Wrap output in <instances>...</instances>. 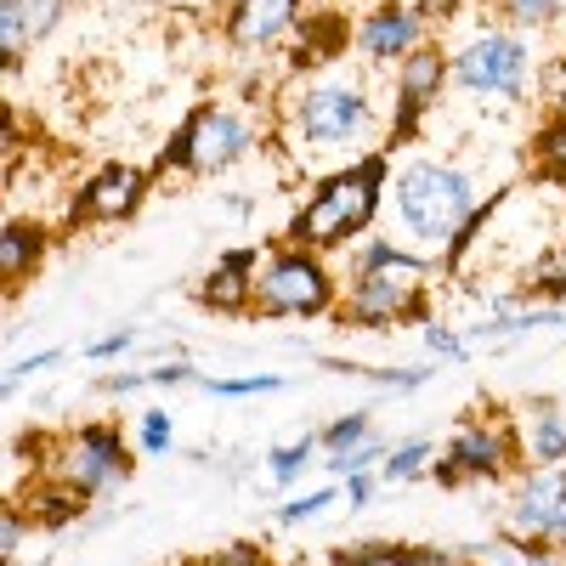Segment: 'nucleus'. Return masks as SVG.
I'll return each mask as SVG.
<instances>
[{
	"instance_id": "1",
	"label": "nucleus",
	"mask_w": 566,
	"mask_h": 566,
	"mask_svg": "<svg viewBox=\"0 0 566 566\" xmlns=\"http://www.w3.org/2000/svg\"><path fill=\"white\" fill-rule=\"evenodd\" d=\"M386 136L380 103H374L368 69L357 63H328L312 74H290V85L272 103V148H283L301 170L312 165H352L374 154Z\"/></svg>"
},
{
	"instance_id": "2",
	"label": "nucleus",
	"mask_w": 566,
	"mask_h": 566,
	"mask_svg": "<svg viewBox=\"0 0 566 566\" xmlns=\"http://www.w3.org/2000/svg\"><path fill=\"white\" fill-rule=\"evenodd\" d=\"M391 199V154L374 148L340 170H328L312 181V193L301 199V210L283 227V244L295 250H317V255H340L357 239H368V227L380 221Z\"/></svg>"
},
{
	"instance_id": "3",
	"label": "nucleus",
	"mask_w": 566,
	"mask_h": 566,
	"mask_svg": "<svg viewBox=\"0 0 566 566\" xmlns=\"http://www.w3.org/2000/svg\"><path fill=\"white\" fill-rule=\"evenodd\" d=\"M482 205L488 199H482L476 176L453 159H408L391 176V216H397V232L408 239V250L442 255Z\"/></svg>"
},
{
	"instance_id": "4",
	"label": "nucleus",
	"mask_w": 566,
	"mask_h": 566,
	"mask_svg": "<svg viewBox=\"0 0 566 566\" xmlns=\"http://www.w3.org/2000/svg\"><path fill=\"white\" fill-rule=\"evenodd\" d=\"M261 148V119L239 103H199L193 114H187L170 142L159 148V165L154 170H181V176H227L239 170L250 154Z\"/></svg>"
},
{
	"instance_id": "5",
	"label": "nucleus",
	"mask_w": 566,
	"mask_h": 566,
	"mask_svg": "<svg viewBox=\"0 0 566 566\" xmlns=\"http://www.w3.org/2000/svg\"><path fill=\"white\" fill-rule=\"evenodd\" d=\"M340 290L346 283L328 266V255L277 244L261 255V272H255V317H301V323L335 317Z\"/></svg>"
},
{
	"instance_id": "6",
	"label": "nucleus",
	"mask_w": 566,
	"mask_h": 566,
	"mask_svg": "<svg viewBox=\"0 0 566 566\" xmlns=\"http://www.w3.org/2000/svg\"><path fill=\"white\" fill-rule=\"evenodd\" d=\"M527 470V448H522V424L510 413H476L459 419V431L448 437V448L431 464V482L442 488H470V482H515Z\"/></svg>"
},
{
	"instance_id": "7",
	"label": "nucleus",
	"mask_w": 566,
	"mask_h": 566,
	"mask_svg": "<svg viewBox=\"0 0 566 566\" xmlns=\"http://www.w3.org/2000/svg\"><path fill=\"white\" fill-rule=\"evenodd\" d=\"M431 261L413 255L402 266H380V272H363L346 277L335 323L340 328H402V323H431Z\"/></svg>"
},
{
	"instance_id": "8",
	"label": "nucleus",
	"mask_w": 566,
	"mask_h": 566,
	"mask_svg": "<svg viewBox=\"0 0 566 566\" xmlns=\"http://www.w3.org/2000/svg\"><path fill=\"white\" fill-rule=\"evenodd\" d=\"M453 85L470 97H488L504 108H522L533 91V40L522 29H476L453 45Z\"/></svg>"
},
{
	"instance_id": "9",
	"label": "nucleus",
	"mask_w": 566,
	"mask_h": 566,
	"mask_svg": "<svg viewBox=\"0 0 566 566\" xmlns=\"http://www.w3.org/2000/svg\"><path fill=\"white\" fill-rule=\"evenodd\" d=\"M45 470L57 482H69L85 504L108 499L119 482H130V442L119 424L108 419H91V424H74L63 437H45Z\"/></svg>"
},
{
	"instance_id": "10",
	"label": "nucleus",
	"mask_w": 566,
	"mask_h": 566,
	"mask_svg": "<svg viewBox=\"0 0 566 566\" xmlns=\"http://www.w3.org/2000/svg\"><path fill=\"white\" fill-rule=\"evenodd\" d=\"M453 85V52L442 40H424L413 57H402L391 69V119H386V154L391 148H413L431 108L442 103V91Z\"/></svg>"
},
{
	"instance_id": "11",
	"label": "nucleus",
	"mask_w": 566,
	"mask_h": 566,
	"mask_svg": "<svg viewBox=\"0 0 566 566\" xmlns=\"http://www.w3.org/2000/svg\"><path fill=\"white\" fill-rule=\"evenodd\" d=\"M504 538L566 555V464H527L510 482Z\"/></svg>"
},
{
	"instance_id": "12",
	"label": "nucleus",
	"mask_w": 566,
	"mask_h": 566,
	"mask_svg": "<svg viewBox=\"0 0 566 566\" xmlns=\"http://www.w3.org/2000/svg\"><path fill=\"white\" fill-rule=\"evenodd\" d=\"M154 193V170L142 165H125V159H108L97 165L69 199V227H119L130 221Z\"/></svg>"
},
{
	"instance_id": "13",
	"label": "nucleus",
	"mask_w": 566,
	"mask_h": 566,
	"mask_svg": "<svg viewBox=\"0 0 566 566\" xmlns=\"http://www.w3.org/2000/svg\"><path fill=\"white\" fill-rule=\"evenodd\" d=\"M424 40H437V34H431V18L419 12V0H380V7H368L352 29L363 69H397Z\"/></svg>"
},
{
	"instance_id": "14",
	"label": "nucleus",
	"mask_w": 566,
	"mask_h": 566,
	"mask_svg": "<svg viewBox=\"0 0 566 566\" xmlns=\"http://www.w3.org/2000/svg\"><path fill=\"white\" fill-rule=\"evenodd\" d=\"M306 0H227L221 12V34L232 52H277L283 40H295L306 23Z\"/></svg>"
},
{
	"instance_id": "15",
	"label": "nucleus",
	"mask_w": 566,
	"mask_h": 566,
	"mask_svg": "<svg viewBox=\"0 0 566 566\" xmlns=\"http://www.w3.org/2000/svg\"><path fill=\"white\" fill-rule=\"evenodd\" d=\"M255 272H261V244L221 250L216 266L199 277V306L216 317H250L255 312Z\"/></svg>"
},
{
	"instance_id": "16",
	"label": "nucleus",
	"mask_w": 566,
	"mask_h": 566,
	"mask_svg": "<svg viewBox=\"0 0 566 566\" xmlns=\"http://www.w3.org/2000/svg\"><path fill=\"white\" fill-rule=\"evenodd\" d=\"M69 0H0V63L18 74V63L57 34Z\"/></svg>"
},
{
	"instance_id": "17",
	"label": "nucleus",
	"mask_w": 566,
	"mask_h": 566,
	"mask_svg": "<svg viewBox=\"0 0 566 566\" xmlns=\"http://www.w3.org/2000/svg\"><path fill=\"white\" fill-rule=\"evenodd\" d=\"M45 255H52V227L40 216H7V227H0V277H7L12 301L40 277Z\"/></svg>"
},
{
	"instance_id": "18",
	"label": "nucleus",
	"mask_w": 566,
	"mask_h": 566,
	"mask_svg": "<svg viewBox=\"0 0 566 566\" xmlns=\"http://www.w3.org/2000/svg\"><path fill=\"white\" fill-rule=\"evenodd\" d=\"M328 566H476V549H437V544H340Z\"/></svg>"
},
{
	"instance_id": "19",
	"label": "nucleus",
	"mask_w": 566,
	"mask_h": 566,
	"mask_svg": "<svg viewBox=\"0 0 566 566\" xmlns=\"http://www.w3.org/2000/svg\"><path fill=\"white\" fill-rule=\"evenodd\" d=\"M12 499L23 504V515L34 522V533H69L80 515H85V499H80L69 482H57L52 470H40V476H34L29 488H18Z\"/></svg>"
},
{
	"instance_id": "20",
	"label": "nucleus",
	"mask_w": 566,
	"mask_h": 566,
	"mask_svg": "<svg viewBox=\"0 0 566 566\" xmlns=\"http://www.w3.org/2000/svg\"><path fill=\"white\" fill-rule=\"evenodd\" d=\"M515 424H522L527 464H566V419H560L555 397H533Z\"/></svg>"
},
{
	"instance_id": "21",
	"label": "nucleus",
	"mask_w": 566,
	"mask_h": 566,
	"mask_svg": "<svg viewBox=\"0 0 566 566\" xmlns=\"http://www.w3.org/2000/svg\"><path fill=\"white\" fill-rule=\"evenodd\" d=\"M533 176L555 193H566V108H555L538 130H533V154H527Z\"/></svg>"
},
{
	"instance_id": "22",
	"label": "nucleus",
	"mask_w": 566,
	"mask_h": 566,
	"mask_svg": "<svg viewBox=\"0 0 566 566\" xmlns=\"http://www.w3.org/2000/svg\"><path fill=\"white\" fill-rule=\"evenodd\" d=\"M522 295L538 301V306H566V239H549V244L527 261Z\"/></svg>"
},
{
	"instance_id": "23",
	"label": "nucleus",
	"mask_w": 566,
	"mask_h": 566,
	"mask_svg": "<svg viewBox=\"0 0 566 566\" xmlns=\"http://www.w3.org/2000/svg\"><path fill=\"white\" fill-rule=\"evenodd\" d=\"M431 464H437V442L431 437H408V442H391L386 464H380V482L386 488H408L419 476H431Z\"/></svg>"
},
{
	"instance_id": "24",
	"label": "nucleus",
	"mask_w": 566,
	"mask_h": 566,
	"mask_svg": "<svg viewBox=\"0 0 566 566\" xmlns=\"http://www.w3.org/2000/svg\"><path fill=\"white\" fill-rule=\"evenodd\" d=\"M374 437H380V431H374V413H368V408H352V413L328 419L323 431H317L323 459H340V453H352V448H363V442H374Z\"/></svg>"
},
{
	"instance_id": "25",
	"label": "nucleus",
	"mask_w": 566,
	"mask_h": 566,
	"mask_svg": "<svg viewBox=\"0 0 566 566\" xmlns=\"http://www.w3.org/2000/svg\"><path fill=\"white\" fill-rule=\"evenodd\" d=\"M317 453H323V442H317V431H306V437H295V442H283V448L266 453V476H272L277 488H295Z\"/></svg>"
},
{
	"instance_id": "26",
	"label": "nucleus",
	"mask_w": 566,
	"mask_h": 566,
	"mask_svg": "<svg viewBox=\"0 0 566 566\" xmlns=\"http://www.w3.org/2000/svg\"><path fill=\"white\" fill-rule=\"evenodd\" d=\"M493 12L504 29H522V34H538L549 23L566 18V0H493Z\"/></svg>"
},
{
	"instance_id": "27",
	"label": "nucleus",
	"mask_w": 566,
	"mask_h": 566,
	"mask_svg": "<svg viewBox=\"0 0 566 566\" xmlns=\"http://www.w3.org/2000/svg\"><path fill=\"white\" fill-rule=\"evenodd\" d=\"M419 250H408V244H397V239H357L352 250H346V277H363V272H380V266H402V261H413Z\"/></svg>"
},
{
	"instance_id": "28",
	"label": "nucleus",
	"mask_w": 566,
	"mask_h": 566,
	"mask_svg": "<svg viewBox=\"0 0 566 566\" xmlns=\"http://www.w3.org/2000/svg\"><path fill=\"white\" fill-rule=\"evenodd\" d=\"M176 448V419L165 408H148V413H136V453H148V459H165Z\"/></svg>"
},
{
	"instance_id": "29",
	"label": "nucleus",
	"mask_w": 566,
	"mask_h": 566,
	"mask_svg": "<svg viewBox=\"0 0 566 566\" xmlns=\"http://www.w3.org/2000/svg\"><path fill=\"white\" fill-rule=\"evenodd\" d=\"M352 374H363L368 386H380V391H391V397H408V391H424L431 386V363H419V368H352Z\"/></svg>"
},
{
	"instance_id": "30",
	"label": "nucleus",
	"mask_w": 566,
	"mask_h": 566,
	"mask_svg": "<svg viewBox=\"0 0 566 566\" xmlns=\"http://www.w3.org/2000/svg\"><path fill=\"white\" fill-rule=\"evenodd\" d=\"M290 380L283 374H239V380H199V391H210V397H227V402H239V397H266V391H283Z\"/></svg>"
},
{
	"instance_id": "31",
	"label": "nucleus",
	"mask_w": 566,
	"mask_h": 566,
	"mask_svg": "<svg viewBox=\"0 0 566 566\" xmlns=\"http://www.w3.org/2000/svg\"><path fill=\"white\" fill-rule=\"evenodd\" d=\"M476 555H488V566H560L555 560V549H538V544H515V538H493V544H482Z\"/></svg>"
},
{
	"instance_id": "32",
	"label": "nucleus",
	"mask_w": 566,
	"mask_h": 566,
	"mask_svg": "<svg viewBox=\"0 0 566 566\" xmlns=\"http://www.w3.org/2000/svg\"><path fill=\"white\" fill-rule=\"evenodd\" d=\"M34 533V522L23 515V504L18 499H7V515H0V560L7 566H18L23 560V538Z\"/></svg>"
},
{
	"instance_id": "33",
	"label": "nucleus",
	"mask_w": 566,
	"mask_h": 566,
	"mask_svg": "<svg viewBox=\"0 0 566 566\" xmlns=\"http://www.w3.org/2000/svg\"><path fill=\"white\" fill-rule=\"evenodd\" d=\"M335 499H340V488H312V493H301V499L283 504V510H277V522H283V527H301V522H312V515H323Z\"/></svg>"
},
{
	"instance_id": "34",
	"label": "nucleus",
	"mask_w": 566,
	"mask_h": 566,
	"mask_svg": "<svg viewBox=\"0 0 566 566\" xmlns=\"http://www.w3.org/2000/svg\"><path fill=\"white\" fill-rule=\"evenodd\" d=\"M181 566H266V555H261V544H221V549H205Z\"/></svg>"
},
{
	"instance_id": "35",
	"label": "nucleus",
	"mask_w": 566,
	"mask_h": 566,
	"mask_svg": "<svg viewBox=\"0 0 566 566\" xmlns=\"http://www.w3.org/2000/svg\"><path fill=\"white\" fill-rule=\"evenodd\" d=\"M57 363H63V352H34V357H18V363L7 368V380H0V391L18 397V386L29 380V374H45V368H57Z\"/></svg>"
},
{
	"instance_id": "36",
	"label": "nucleus",
	"mask_w": 566,
	"mask_h": 566,
	"mask_svg": "<svg viewBox=\"0 0 566 566\" xmlns=\"http://www.w3.org/2000/svg\"><path fill=\"white\" fill-rule=\"evenodd\" d=\"M148 386H159V391H176V386H199V368L193 363H154L148 368Z\"/></svg>"
},
{
	"instance_id": "37",
	"label": "nucleus",
	"mask_w": 566,
	"mask_h": 566,
	"mask_svg": "<svg viewBox=\"0 0 566 566\" xmlns=\"http://www.w3.org/2000/svg\"><path fill=\"white\" fill-rule=\"evenodd\" d=\"M130 346H136V328H114V335L91 340V346H85L80 357H85V363H114V357H125Z\"/></svg>"
},
{
	"instance_id": "38",
	"label": "nucleus",
	"mask_w": 566,
	"mask_h": 566,
	"mask_svg": "<svg viewBox=\"0 0 566 566\" xmlns=\"http://www.w3.org/2000/svg\"><path fill=\"white\" fill-rule=\"evenodd\" d=\"M424 346H431L437 357H448V363H459L470 352V340L459 335V328H442V323H424Z\"/></svg>"
},
{
	"instance_id": "39",
	"label": "nucleus",
	"mask_w": 566,
	"mask_h": 566,
	"mask_svg": "<svg viewBox=\"0 0 566 566\" xmlns=\"http://www.w3.org/2000/svg\"><path fill=\"white\" fill-rule=\"evenodd\" d=\"M374 488H380V470H363V476H346L340 493L352 499V510H368L374 504Z\"/></svg>"
},
{
	"instance_id": "40",
	"label": "nucleus",
	"mask_w": 566,
	"mask_h": 566,
	"mask_svg": "<svg viewBox=\"0 0 566 566\" xmlns=\"http://www.w3.org/2000/svg\"><path fill=\"white\" fill-rule=\"evenodd\" d=\"M419 12L431 18V23H448V18L459 12V0H419Z\"/></svg>"
},
{
	"instance_id": "41",
	"label": "nucleus",
	"mask_w": 566,
	"mask_h": 566,
	"mask_svg": "<svg viewBox=\"0 0 566 566\" xmlns=\"http://www.w3.org/2000/svg\"><path fill=\"white\" fill-rule=\"evenodd\" d=\"M34 566H52V560H34Z\"/></svg>"
}]
</instances>
